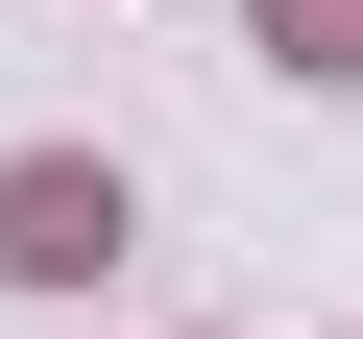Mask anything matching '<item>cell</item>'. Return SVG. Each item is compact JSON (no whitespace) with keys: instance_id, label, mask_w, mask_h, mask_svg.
<instances>
[{"instance_id":"6da1fadb","label":"cell","mask_w":363,"mask_h":339,"mask_svg":"<svg viewBox=\"0 0 363 339\" xmlns=\"http://www.w3.org/2000/svg\"><path fill=\"white\" fill-rule=\"evenodd\" d=\"M0 267H25V291L121 267V170H0Z\"/></svg>"},{"instance_id":"7a4b0ae2","label":"cell","mask_w":363,"mask_h":339,"mask_svg":"<svg viewBox=\"0 0 363 339\" xmlns=\"http://www.w3.org/2000/svg\"><path fill=\"white\" fill-rule=\"evenodd\" d=\"M267 49L291 73H363V0H267Z\"/></svg>"}]
</instances>
